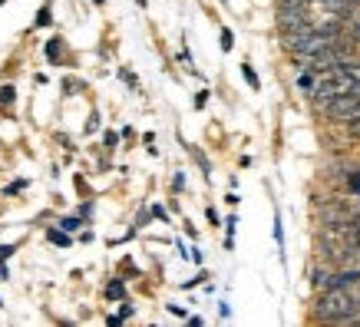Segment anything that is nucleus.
<instances>
[{
  "mask_svg": "<svg viewBox=\"0 0 360 327\" xmlns=\"http://www.w3.org/2000/svg\"><path fill=\"white\" fill-rule=\"evenodd\" d=\"M317 321H357L360 317V288L357 281L350 284H334L321 294V301L314 307Z\"/></svg>",
  "mask_w": 360,
  "mask_h": 327,
  "instance_id": "nucleus-1",
  "label": "nucleus"
},
{
  "mask_svg": "<svg viewBox=\"0 0 360 327\" xmlns=\"http://www.w3.org/2000/svg\"><path fill=\"white\" fill-rule=\"evenodd\" d=\"M47 56H50L53 63H57V60H60L63 56V40L57 37V40H50V47H47Z\"/></svg>",
  "mask_w": 360,
  "mask_h": 327,
  "instance_id": "nucleus-5",
  "label": "nucleus"
},
{
  "mask_svg": "<svg viewBox=\"0 0 360 327\" xmlns=\"http://www.w3.org/2000/svg\"><path fill=\"white\" fill-rule=\"evenodd\" d=\"M13 252H17V245H0V261H7Z\"/></svg>",
  "mask_w": 360,
  "mask_h": 327,
  "instance_id": "nucleus-11",
  "label": "nucleus"
},
{
  "mask_svg": "<svg viewBox=\"0 0 360 327\" xmlns=\"http://www.w3.org/2000/svg\"><path fill=\"white\" fill-rule=\"evenodd\" d=\"M116 142H119V136H116V132H106V146H110V149L116 146Z\"/></svg>",
  "mask_w": 360,
  "mask_h": 327,
  "instance_id": "nucleus-13",
  "label": "nucleus"
},
{
  "mask_svg": "<svg viewBox=\"0 0 360 327\" xmlns=\"http://www.w3.org/2000/svg\"><path fill=\"white\" fill-rule=\"evenodd\" d=\"M350 132H354V136H360V119H354V123H350Z\"/></svg>",
  "mask_w": 360,
  "mask_h": 327,
  "instance_id": "nucleus-15",
  "label": "nucleus"
},
{
  "mask_svg": "<svg viewBox=\"0 0 360 327\" xmlns=\"http://www.w3.org/2000/svg\"><path fill=\"white\" fill-rule=\"evenodd\" d=\"M232 43H235V40H232V30H222V50H232Z\"/></svg>",
  "mask_w": 360,
  "mask_h": 327,
  "instance_id": "nucleus-12",
  "label": "nucleus"
},
{
  "mask_svg": "<svg viewBox=\"0 0 360 327\" xmlns=\"http://www.w3.org/2000/svg\"><path fill=\"white\" fill-rule=\"evenodd\" d=\"M241 73H245V79H248V86H251V89H258V86H261L258 76H255V70H251L248 63H241Z\"/></svg>",
  "mask_w": 360,
  "mask_h": 327,
  "instance_id": "nucleus-8",
  "label": "nucleus"
},
{
  "mask_svg": "<svg viewBox=\"0 0 360 327\" xmlns=\"http://www.w3.org/2000/svg\"><path fill=\"white\" fill-rule=\"evenodd\" d=\"M298 63H301V70H310V73H324V70H334V66H347V63H354V43H350L347 37H340L337 43L324 47V50L314 53V56H304Z\"/></svg>",
  "mask_w": 360,
  "mask_h": 327,
  "instance_id": "nucleus-2",
  "label": "nucleus"
},
{
  "mask_svg": "<svg viewBox=\"0 0 360 327\" xmlns=\"http://www.w3.org/2000/svg\"><path fill=\"white\" fill-rule=\"evenodd\" d=\"M123 294H126L123 281H110V288H106V298H112V301H116V298H123Z\"/></svg>",
  "mask_w": 360,
  "mask_h": 327,
  "instance_id": "nucleus-6",
  "label": "nucleus"
},
{
  "mask_svg": "<svg viewBox=\"0 0 360 327\" xmlns=\"http://www.w3.org/2000/svg\"><path fill=\"white\" fill-rule=\"evenodd\" d=\"M7 277L10 275H7V268H3V261H0V281H7Z\"/></svg>",
  "mask_w": 360,
  "mask_h": 327,
  "instance_id": "nucleus-16",
  "label": "nucleus"
},
{
  "mask_svg": "<svg viewBox=\"0 0 360 327\" xmlns=\"http://www.w3.org/2000/svg\"><path fill=\"white\" fill-rule=\"evenodd\" d=\"M47 238H50L53 245H70V238H66V228H63V231H57V228H50V231H47Z\"/></svg>",
  "mask_w": 360,
  "mask_h": 327,
  "instance_id": "nucleus-7",
  "label": "nucleus"
},
{
  "mask_svg": "<svg viewBox=\"0 0 360 327\" xmlns=\"http://www.w3.org/2000/svg\"><path fill=\"white\" fill-rule=\"evenodd\" d=\"M340 33L350 40V43H360V3H350L344 20H340Z\"/></svg>",
  "mask_w": 360,
  "mask_h": 327,
  "instance_id": "nucleus-4",
  "label": "nucleus"
},
{
  "mask_svg": "<svg viewBox=\"0 0 360 327\" xmlns=\"http://www.w3.org/2000/svg\"><path fill=\"white\" fill-rule=\"evenodd\" d=\"M354 231H357V245H360V208H357V215H354Z\"/></svg>",
  "mask_w": 360,
  "mask_h": 327,
  "instance_id": "nucleus-14",
  "label": "nucleus"
},
{
  "mask_svg": "<svg viewBox=\"0 0 360 327\" xmlns=\"http://www.w3.org/2000/svg\"><path fill=\"white\" fill-rule=\"evenodd\" d=\"M50 24V3H43L40 7V17H37V26H47Z\"/></svg>",
  "mask_w": 360,
  "mask_h": 327,
  "instance_id": "nucleus-9",
  "label": "nucleus"
},
{
  "mask_svg": "<svg viewBox=\"0 0 360 327\" xmlns=\"http://www.w3.org/2000/svg\"><path fill=\"white\" fill-rule=\"evenodd\" d=\"M321 113H327L331 119H337V123H354V119H360V93H344V96H337V100H331L327 106H324Z\"/></svg>",
  "mask_w": 360,
  "mask_h": 327,
  "instance_id": "nucleus-3",
  "label": "nucleus"
},
{
  "mask_svg": "<svg viewBox=\"0 0 360 327\" xmlns=\"http://www.w3.org/2000/svg\"><path fill=\"white\" fill-rule=\"evenodd\" d=\"M344 3H360V0H344Z\"/></svg>",
  "mask_w": 360,
  "mask_h": 327,
  "instance_id": "nucleus-17",
  "label": "nucleus"
},
{
  "mask_svg": "<svg viewBox=\"0 0 360 327\" xmlns=\"http://www.w3.org/2000/svg\"><path fill=\"white\" fill-rule=\"evenodd\" d=\"M80 225H83L80 218H63V222H60V228H66V231H76Z\"/></svg>",
  "mask_w": 360,
  "mask_h": 327,
  "instance_id": "nucleus-10",
  "label": "nucleus"
}]
</instances>
